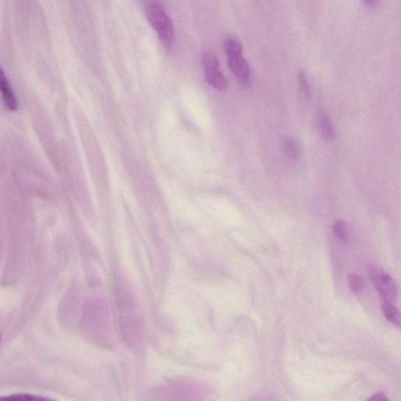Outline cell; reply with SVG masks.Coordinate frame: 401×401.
<instances>
[{"label":"cell","mask_w":401,"mask_h":401,"mask_svg":"<svg viewBox=\"0 0 401 401\" xmlns=\"http://www.w3.org/2000/svg\"><path fill=\"white\" fill-rule=\"evenodd\" d=\"M299 90H301V97L304 102H309L312 100V89H310L306 72L301 71L299 74Z\"/></svg>","instance_id":"9c48e42d"},{"label":"cell","mask_w":401,"mask_h":401,"mask_svg":"<svg viewBox=\"0 0 401 401\" xmlns=\"http://www.w3.org/2000/svg\"><path fill=\"white\" fill-rule=\"evenodd\" d=\"M224 48L231 72L243 86L248 87L251 83V70L250 65L243 56V47L239 39L231 36L226 38Z\"/></svg>","instance_id":"6da1fadb"},{"label":"cell","mask_w":401,"mask_h":401,"mask_svg":"<svg viewBox=\"0 0 401 401\" xmlns=\"http://www.w3.org/2000/svg\"><path fill=\"white\" fill-rule=\"evenodd\" d=\"M6 400L12 399V400H43L42 398H36L35 396H32L30 394H15L13 396L6 398Z\"/></svg>","instance_id":"7c38bea8"},{"label":"cell","mask_w":401,"mask_h":401,"mask_svg":"<svg viewBox=\"0 0 401 401\" xmlns=\"http://www.w3.org/2000/svg\"><path fill=\"white\" fill-rule=\"evenodd\" d=\"M283 149L285 155L290 160H298L301 156V144L295 137L287 138L284 141Z\"/></svg>","instance_id":"52a82bcc"},{"label":"cell","mask_w":401,"mask_h":401,"mask_svg":"<svg viewBox=\"0 0 401 401\" xmlns=\"http://www.w3.org/2000/svg\"><path fill=\"white\" fill-rule=\"evenodd\" d=\"M382 310L387 320L394 326L401 327V312L394 303L382 302Z\"/></svg>","instance_id":"ba28073f"},{"label":"cell","mask_w":401,"mask_h":401,"mask_svg":"<svg viewBox=\"0 0 401 401\" xmlns=\"http://www.w3.org/2000/svg\"><path fill=\"white\" fill-rule=\"evenodd\" d=\"M367 7L375 8L378 5L380 0H360Z\"/></svg>","instance_id":"5bb4252c"},{"label":"cell","mask_w":401,"mask_h":401,"mask_svg":"<svg viewBox=\"0 0 401 401\" xmlns=\"http://www.w3.org/2000/svg\"><path fill=\"white\" fill-rule=\"evenodd\" d=\"M348 284L350 290L355 293V294H358L361 290H362V280H361L360 277L358 274H349L348 277Z\"/></svg>","instance_id":"8fae6325"},{"label":"cell","mask_w":401,"mask_h":401,"mask_svg":"<svg viewBox=\"0 0 401 401\" xmlns=\"http://www.w3.org/2000/svg\"><path fill=\"white\" fill-rule=\"evenodd\" d=\"M369 400L371 401H387L388 398H387V395L383 393H380L373 395L371 398L369 399Z\"/></svg>","instance_id":"4fadbf2b"},{"label":"cell","mask_w":401,"mask_h":401,"mask_svg":"<svg viewBox=\"0 0 401 401\" xmlns=\"http://www.w3.org/2000/svg\"><path fill=\"white\" fill-rule=\"evenodd\" d=\"M318 126L322 137L326 140H332L336 138L334 125L326 112L321 111L318 116Z\"/></svg>","instance_id":"5b68a950"},{"label":"cell","mask_w":401,"mask_h":401,"mask_svg":"<svg viewBox=\"0 0 401 401\" xmlns=\"http://www.w3.org/2000/svg\"><path fill=\"white\" fill-rule=\"evenodd\" d=\"M368 272L383 302L394 303L398 299V288L391 276L374 263H369Z\"/></svg>","instance_id":"3957f363"},{"label":"cell","mask_w":401,"mask_h":401,"mask_svg":"<svg viewBox=\"0 0 401 401\" xmlns=\"http://www.w3.org/2000/svg\"><path fill=\"white\" fill-rule=\"evenodd\" d=\"M333 231L338 239L343 242H346L348 240V227L346 222L342 219H336L334 224H333Z\"/></svg>","instance_id":"30bf717a"},{"label":"cell","mask_w":401,"mask_h":401,"mask_svg":"<svg viewBox=\"0 0 401 401\" xmlns=\"http://www.w3.org/2000/svg\"><path fill=\"white\" fill-rule=\"evenodd\" d=\"M0 87H1L3 98L6 105L10 110H15L17 109L16 97L12 88L10 87L8 78L5 76L3 71L1 72V77H0Z\"/></svg>","instance_id":"8992f818"},{"label":"cell","mask_w":401,"mask_h":401,"mask_svg":"<svg viewBox=\"0 0 401 401\" xmlns=\"http://www.w3.org/2000/svg\"><path fill=\"white\" fill-rule=\"evenodd\" d=\"M146 17L164 47L171 48L175 39L173 22L160 3H152L146 10Z\"/></svg>","instance_id":"7a4b0ae2"},{"label":"cell","mask_w":401,"mask_h":401,"mask_svg":"<svg viewBox=\"0 0 401 401\" xmlns=\"http://www.w3.org/2000/svg\"><path fill=\"white\" fill-rule=\"evenodd\" d=\"M202 61L206 82L219 91L227 89L228 81L220 72L217 54L211 50H205L202 55Z\"/></svg>","instance_id":"277c9868"}]
</instances>
